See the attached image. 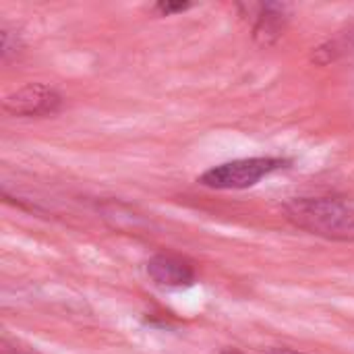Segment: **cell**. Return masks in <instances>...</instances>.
<instances>
[{
	"mask_svg": "<svg viewBox=\"0 0 354 354\" xmlns=\"http://www.w3.org/2000/svg\"><path fill=\"white\" fill-rule=\"evenodd\" d=\"M270 354H303V353H297V351H290V348H276V351H272Z\"/></svg>",
	"mask_w": 354,
	"mask_h": 354,
	"instance_id": "cell-8",
	"label": "cell"
},
{
	"mask_svg": "<svg viewBox=\"0 0 354 354\" xmlns=\"http://www.w3.org/2000/svg\"><path fill=\"white\" fill-rule=\"evenodd\" d=\"M286 166V160L280 158H245L220 164L216 168H209L199 176V183L209 189L220 191H234V189H249L257 185L268 174L280 170Z\"/></svg>",
	"mask_w": 354,
	"mask_h": 354,
	"instance_id": "cell-2",
	"label": "cell"
},
{
	"mask_svg": "<svg viewBox=\"0 0 354 354\" xmlns=\"http://www.w3.org/2000/svg\"><path fill=\"white\" fill-rule=\"evenodd\" d=\"M156 8L162 15H172V12H183L187 8H191V4L189 2H178V4H174V2H160V4H156Z\"/></svg>",
	"mask_w": 354,
	"mask_h": 354,
	"instance_id": "cell-7",
	"label": "cell"
},
{
	"mask_svg": "<svg viewBox=\"0 0 354 354\" xmlns=\"http://www.w3.org/2000/svg\"><path fill=\"white\" fill-rule=\"evenodd\" d=\"M147 276L151 282L160 288L166 290H178V288H189L195 282V270L193 266L172 253H160L153 255L147 261Z\"/></svg>",
	"mask_w": 354,
	"mask_h": 354,
	"instance_id": "cell-4",
	"label": "cell"
},
{
	"mask_svg": "<svg viewBox=\"0 0 354 354\" xmlns=\"http://www.w3.org/2000/svg\"><path fill=\"white\" fill-rule=\"evenodd\" d=\"M234 354H236V353H234Z\"/></svg>",
	"mask_w": 354,
	"mask_h": 354,
	"instance_id": "cell-9",
	"label": "cell"
},
{
	"mask_svg": "<svg viewBox=\"0 0 354 354\" xmlns=\"http://www.w3.org/2000/svg\"><path fill=\"white\" fill-rule=\"evenodd\" d=\"M60 106H62L60 93L44 83H29L8 93L2 102L4 112L12 116H50L56 114Z\"/></svg>",
	"mask_w": 354,
	"mask_h": 354,
	"instance_id": "cell-3",
	"label": "cell"
},
{
	"mask_svg": "<svg viewBox=\"0 0 354 354\" xmlns=\"http://www.w3.org/2000/svg\"><path fill=\"white\" fill-rule=\"evenodd\" d=\"M286 220L328 241H354V209L330 197H301L284 205Z\"/></svg>",
	"mask_w": 354,
	"mask_h": 354,
	"instance_id": "cell-1",
	"label": "cell"
},
{
	"mask_svg": "<svg viewBox=\"0 0 354 354\" xmlns=\"http://www.w3.org/2000/svg\"><path fill=\"white\" fill-rule=\"evenodd\" d=\"M2 41H0V56H2V60L4 62H8L10 60V56H17L19 54V50H21V37H19V33H15V31H10V29H2Z\"/></svg>",
	"mask_w": 354,
	"mask_h": 354,
	"instance_id": "cell-6",
	"label": "cell"
},
{
	"mask_svg": "<svg viewBox=\"0 0 354 354\" xmlns=\"http://www.w3.org/2000/svg\"><path fill=\"white\" fill-rule=\"evenodd\" d=\"M253 15V37L259 46L268 48L276 44L286 29V6L284 4H243Z\"/></svg>",
	"mask_w": 354,
	"mask_h": 354,
	"instance_id": "cell-5",
	"label": "cell"
}]
</instances>
